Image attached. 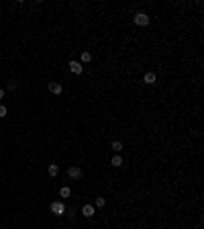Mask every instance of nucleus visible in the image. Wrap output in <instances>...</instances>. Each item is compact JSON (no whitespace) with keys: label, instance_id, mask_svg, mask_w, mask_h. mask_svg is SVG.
Masks as SVG:
<instances>
[{"label":"nucleus","instance_id":"nucleus-16","mask_svg":"<svg viewBox=\"0 0 204 229\" xmlns=\"http://www.w3.org/2000/svg\"><path fill=\"white\" fill-rule=\"evenodd\" d=\"M65 215H68L69 219H72V217H73V209H65Z\"/></svg>","mask_w":204,"mask_h":229},{"label":"nucleus","instance_id":"nucleus-12","mask_svg":"<svg viewBox=\"0 0 204 229\" xmlns=\"http://www.w3.org/2000/svg\"><path fill=\"white\" fill-rule=\"evenodd\" d=\"M90 59H92V55L88 53V51H84V53H82V62H84V63H88Z\"/></svg>","mask_w":204,"mask_h":229},{"label":"nucleus","instance_id":"nucleus-7","mask_svg":"<svg viewBox=\"0 0 204 229\" xmlns=\"http://www.w3.org/2000/svg\"><path fill=\"white\" fill-rule=\"evenodd\" d=\"M82 215H84V217H88V219L94 217V207L92 205H84L82 207Z\"/></svg>","mask_w":204,"mask_h":229},{"label":"nucleus","instance_id":"nucleus-8","mask_svg":"<svg viewBox=\"0 0 204 229\" xmlns=\"http://www.w3.org/2000/svg\"><path fill=\"white\" fill-rule=\"evenodd\" d=\"M110 166H114V168H121V166H122V158H121V156H114V158L110 160Z\"/></svg>","mask_w":204,"mask_h":229},{"label":"nucleus","instance_id":"nucleus-9","mask_svg":"<svg viewBox=\"0 0 204 229\" xmlns=\"http://www.w3.org/2000/svg\"><path fill=\"white\" fill-rule=\"evenodd\" d=\"M59 195H61V199H68V196L72 195V188H69V186H61V190H59Z\"/></svg>","mask_w":204,"mask_h":229},{"label":"nucleus","instance_id":"nucleus-14","mask_svg":"<svg viewBox=\"0 0 204 229\" xmlns=\"http://www.w3.org/2000/svg\"><path fill=\"white\" fill-rule=\"evenodd\" d=\"M104 203H106V200L102 199V196H98V199H96V207H98V209H100V207H104Z\"/></svg>","mask_w":204,"mask_h":229},{"label":"nucleus","instance_id":"nucleus-5","mask_svg":"<svg viewBox=\"0 0 204 229\" xmlns=\"http://www.w3.org/2000/svg\"><path fill=\"white\" fill-rule=\"evenodd\" d=\"M61 90H63V86L59 82H49V92L51 94H61Z\"/></svg>","mask_w":204,"mask_h":229},{"label":"nucleus","instance_id":"nucleus-13","mask_svg":"<svg viewBox=\"0 0 204 229\" xmlns=\"http://www.w3.org/2000/svg\"><path fill=\"white\" fill-rule=\"evenodd\" d=\"M6 112H8V108H6L4 104H0V119H2V117H6Z\"/></svg>","mask_w":204,"mask_h":229},{"label":"nucleus","instance_id":"nucleus-11","mask_svg":"<svg viewBox=\"0 0 204 229\" xmlns=\"http://www.w3.org/2000/svg\"><path fill=\"white\" fill-rule=\"evenodd\" d=\"M110 147H112V151H117V153H118V151L122 149V143H121V141H112Z\"/></svg>","mask_w":204,"mask_h":229},{"label":"nucleus","instance_id":"nucleus-3","mask_svg":"<svg viewBox=\"0 0 204 229\" xmlns=\"http://www.w3.org/2000/svg\"><path fill=\"white\" fill-rule=\"evenodd\" d=\"M68 176L69 178H82V170L78 166H69L68 168Z\"/></svg>","mask_w":204,"mask_h":229},{"label":"nucleus","instance_id":"nucleus-10","mask_svg":"<svg viewBox=\"0 0 204 229\" xmlns=\"http://www.w3.org/2000/svg\"><path fill=\"white\" fill-rule=\"evenodd\" d=\"M59 174V166L57 164H51V166H49V176H57Z\"/></svg>","mask_w":204,"mask_h":229},{"label":"nucleus","instance_id":"nucleus-15","mask_svg":"<svg viewBox=\"0 0 204 229\" xmlns=\"http://www.w3.org/2000/svg\"><path fill=\"white\" fill-rule=\"evenodd\" d=\"M6 88H8V90H15V88H16V82H15V80H10V82L6 84Z\"/></svg>","mask_w":204,"mask_h":229},{"label":"nucleus","instance_id":"nucleus-17","mask_svg":"<svg viewBox=\"0 0 204 229\" xmlns=\"http://www.w3.org/2000/svg\"><path fill=\"white\" fill-rule=\"evenodd\" d=\"M4 98V88H0V100Z\"/></svg>","mask_w":204,"mask_h":229},{"label":"nucleus","instance_id":"nucleus-4","mask_svg":"<svg viewBox=\"0 0 204 229\" xmlns=\"http://www.w3.org/2000/svg\"><path fill=\"white\" fill-rule=\"evenodd\" d=\"M69 72H73V74H82V72H84V66L73 59V62H69Z\"/></svg>","mask_w":204,"mask_h":229},{"label":"nucleus","instance_id":"nucleus-2","mask_svg":"<svg viewBox=\"0 0 204 229\" xmlns=\"http://www.w3.org/2000/svg\"><path fill=\"white\" fill-rule=\"evenodd\" d=\"M135 25H139V27H147V25H149V16H147L145 12H137V15H135Z\"/></svg>","mask_w":204,"mask_h":229},{"label":"nucleus","instance_id":"nucleus-1","mask_svg":"<svg viewBox=\"0 0 204 229\" xmlns=\"http://www.w3.org/2000/svg\"><path fill=\"white\" fill-rule=\"evenodd\" d=\"M65 209H68V207L63 205L61 200H55V203H51V213H53V215H57V217L65 215Z\"/></svg>","mask_w":204,"mask_h":229},{"label":"nucleus","instance_id":"nucleus-6","mask_svg":"<svg viewBox=\"0 0 204 229\" xmlns=\"http://www.w3.org/2000/svg\"><path fill=\"white\" fill-rule=\"evenodd\" d=\"M143 82H145V84H149V86H151V84H155V82H157V76H155L153 72H147L145 76H143Z\"/></svg>","mask_w":204,"mask_h":229}]
</instances>
